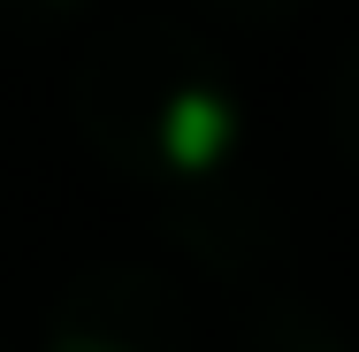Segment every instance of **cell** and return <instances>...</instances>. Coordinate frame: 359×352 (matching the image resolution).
<instances>
[{
    "mask_svg": "<svg viewBox=\"0 0 359 352\" xmlns=\"http://www.w3.org/2000/svg\"><path fill=\"white\" fill-rule=\"evenodd\" d=\"M92 15V0H0V31L8 39H54Z\"/></svg>",
    "mask_w": 359,
    "mask_h": 352,
    "instance_id": "8992f818",
    "label": "cell"
},
{
    "mask_svg": "<svg viewBox=\"0 0 359 352\" xmlns=\"http://www.w3.org/2000/svg\"><path fill=\"white\" fill-rule=\"evenodd\" d=\"M69 115L92 161L145 184L153 200L215 184L245 153L237 70L199 23H176V15L100 23L69 70Z\"/></svg>",
    "mask_w": 359,
    "mask_h": 352,
    "instance_id": "6da1fadb",
    "label": "cell"
},
{
    "mask_svg": "<svg viewBox=\"0 0 359 352\" xmlns=\"http://www.w3.org/2000/svg\"><path fill=\"white\" fill-rule=\"evenodd\" d=\"M0 352H8V345H0Z\"/></svg>",
    "mask_w": 359,
    "mask_h": 352,
    "instance_id": "ba28073f",
    "label": "cell"
},
{
    "mask_svg": "<svg viewBox=\"0 0 359 352\" xmlns=\"http://www.w3.org/2000/svg\"><path fill=\"white\" fill-rule=\"evenodd\" d=\"M222 23H290L306 0H207Z\"/></svg>",
    "mask_w": 359,
    "mask_h": 352,
    "instance_id": "52a82bcc",
    "label": "cell"
},
{
    "mask_svg": "<svg viewBox=\"0 0 359 352\" xmlns=\"http://www.w3.org/2000/svg\"><path fill=\"white\" fill-rule=\"evenodd\" d=\"M46 352H199V314L145 261H84L46 306Z\"/></svg>",
    "mask_w": 359,
    "mask_h": 352,
    "instance_id": "7a4b0ae2",
    "label": "cell"
},
{
    "mask_svg": "<svg viewBox=\"0 0 359 352\" xmlns=\"http://www.w3.org/2000/svg\"><path fill=\"white\" fill-rule=\"evenodd\" d=\"M153 207H161L168 245H176L184 261H199L207 276H222V283H252V276H268L290 253L283 207H276L268 184L245 176V169H229L215 184H191V192H168V200H153Z\"/></svg>",
    "mask_w": 359,
    "mask_h": 352,
    "instance_id": "3957f363",
    "label": "cell"
},
{
    "mask_svg": "<svg viewBox=\"0 0 359 352\" xmlns=\"http://www.w3.org/2000/svg\"><path fill=\"white\" fill-rule=\"evenodd\" d=\"M329 138L344 153V169L359 176V31L344 39V54L329 70Z\"/></svg>",
    "mask_w": 359,
    "mask_h": 352,
    "instance_id": "5b68a950",
    "label": "cell"
},
{
    "mask_svg": "<svg viewBox=\"0 0 359 352\" xmlns=\"http://www.w3.org/2000/svg\"><path fill=\"white\" fill-rule=\"evenodd\" d=\"M245 352H359L313 299L298 291H260L245 306Z\"/></svg>",
    "mask_w": 359,
    "mask_h": 352,
    "instance_id": "277c9868",
    "label": "cell"
}]
</instances>
